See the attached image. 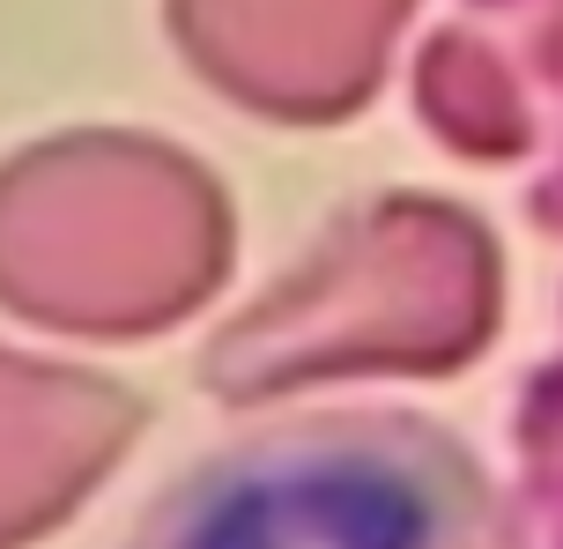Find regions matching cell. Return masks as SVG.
Here are the masks:
<instances>
[{
	"label": "cell",
	"mask_w": 563,
	"mask_h": 549,
	"mask_svg": "<svg viewBox=\"0 0 563 549\" xmlns=\"http://www.w3.org/2000/svg\"><path fill=\"white\" fill-rule=\"evenodd\" d=\"M126 549H534L497 475L430 416L311 408L178 468Z\"/></svg>",
	"instance_id": "1"
}]
</instances>
